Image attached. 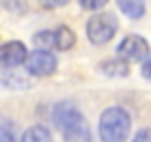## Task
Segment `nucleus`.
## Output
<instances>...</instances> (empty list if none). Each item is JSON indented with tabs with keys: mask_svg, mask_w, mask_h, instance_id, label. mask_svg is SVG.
Segmentation results:
<instances>
[{
	"mask_svg": "<svg viewBox=\"0 0 151 142\" xmlns=\"http://www.w3.org/2000/svg\"><path fill=\"white\" fill-rule=\"evenodd\" d=\"M2 5H5L9 11H14V14H22V11L27 9L24 0H2Z\"/></svg>",
	"mask_w": 151,
	"mask_h": 142,
	"instance_id": "nucleus-15",
	"label": "nucleus"
},
{
	"mask_svg": "<svg viewBox=\"0 0 151 142\" xmlns=\"http://www.w3.org/2000/svg\"><path fill=\"white\" fill-rule=\"evenodd\" d=\"M131 131V118L122 107H107L100 113L98 133L102 142H127Z\"/></svg>",
	"mask_w": 151,
	"mask_h": 142,
	"instance_id": "nucleus-1",
	"label": "nucleus"
},
{
	"mask_svg": "<svg viewBox=\"0 0 151 142\" xmlns=\"http://www.w3.org/2000/svg\"><path fill=\"white\" fill-rule=\"evenodd\" d=\"M142 73H145V78H151V56L145 60V67H142Z\"/></svg>",
	"mask_w": 151,
	"mask_h": 142,
	"instance_id": "nucleus-18",
	"label": "nucleus"
},
{
	"mask_svg": "<svg viewBox=\"0 0 151 142\" xmlns=\"http://www.w3.org/2000/svg\"><path fill=\"white\" fill-rule=\"evenodd\" d=\"M24 67L31 76H40V78H47L51 73H56L58 69V58L53 56L51 51H45V49H36L27 56L24 60Z\"/></svg>",
	"mask_w": 151,
	"mask_h": 142,
	"instance_id": "nucleus-3",
	"label": "nucleus"
},
{
	"mask_svg": "<svg viewBox=\"0 0 151 142\" xmlns=\"http://www.w3.org/2000/svg\"><path fill=\"white\" fill-rule=\"evenodd\" d=\"M78 115H82L80 109H78L73 102H69V100H62V102H58L56 107H53L51 122H53V127H56L58 131H62V129H65L67 124H71Z\"/></svg>",
	"mask_w": 151,
	"mask_h": 142,
	"instance_id": "nucleus-6",
	"label": "nucleus"
},
{
	"mask_svg": "<svg viewBox=\"0 0 151 142\" xmlns=\"http://www.w3.org/2000/svg\"><path fill=\"white\" fill-rule=\"evenodd\" d=\"M42 7H47V9H56V7H62V5H67L69 0H38Z\"/></svg>",
	"mask_w": 151,
	"mask_h": 142,
	"instance_id": "nucleus-17",
	"label": "nucleus"
},
{
	"mask_svg": "<svg viewBox=\"0 0 151 142\" xmlns=\"http://www.w3.org/2000/svg\"><path fill=\"white\" fill-rule=\"evenodd\" d=\"M131 142H151V129H140Z\"/></svg>",
	"mask_w": 151,
	"mask_h": 142,
	"instance_id": "nucleus-16",
	"label": "nucleus"
},
{
	"mask_svg": "<svg viewBox=\"0 0 151 142\" xmlns=\"http://www.w3.org/2000/svg\"><path fill=\"white\" fill-rule=\"evenodd\" d=\"M118 56L124 58L127 62H145L147 58L151 56L149 53V44L142 36H127L122 42L118 44Z\"/></svg>",
	"mask_w": 151,
	"mask_h": 142,
	"instance_id": "nucleus-4",
	"label": "nucleus"
},
{
	"mask_svg": "<svg viewBox=\"0 0 151 142\" xmlns=\"http://www.w3.org/2000/svg\"><path fill=\"white\" fill-rule=\"evenodd\" d=\"M78 2H80V7L87 9V11H98V9H102V7L107 5L109 0H78Z\"/></svg>",
	"mask_w": 151,
	"mask_h": 142,
	"instance_id": "nucleus-14",
	"label": "nucleus"
},
{
	"mask_svg": "<svg viewBox=\"0 0 151 142\" xmlns=\"http://www.w3.org/2000/svg\"><path fill=\"white\" fill-rule=\"evenodd\" d=\"M0 142H20L16 122L7 115H0Z\"/></svg>",
	"mask_w": 151,
	"mask_h": 142,
	"instance_id": "nucleus-12",
	"label": "nucleus"
},
{
	"mask_svg": "<svg viewBox=\"0 0 151 142\" xmlns=\"http://www.w3.org/2000/svg\"><path fill=\"white\" fill-rule=\"evenodd\" d=\"M118 7L124 16H129L131 20H140L145 16L147 7H145V0H118Z\"/></svg>",
	"mask_w": 151,
	"mask_h": 142,
	"instance_id": "nucleus-10",
	"label": "nucleus"
},
{
	"mask_svg": "<svg viewBox=\"0 0 151 142\" xmlns=\"http://www.w3.org/2000/svg\"><path fill=\"white\" fill-rule=\"evenodd\" d=\"M53 40H56V49L58 51H67V49H71L76 44V33L71 31L69 27H58L56 31H53Z\"/></svg>",
	"mask_w": 151,
	"mask_h": 142,
	"instance_id": "nucleus-11",
	"label": "nucleus"
},
{
	"mask_svg": "<svg viewBox=\"0 0 151 142\" xmlns=\"http://www.w3.org/2000/svg\"><path fill=\"white\" fill-rule=\"evenodd\" d=\"M20 142H53V136H51V131H49L47 127L33 124V127H29L27 131L20 136Z\"/></svg>",
	"mask_w": 151,
	"mask_h": 142,
	"instance_id": "nucleus-9",
	"label": "nucleus"
},
{
	"mask_svg": "<svg viewBox=\"0 0 151 142\" xmlns=\"http://www.w3.org/2000/svg\"><path fill=\"white\" fill-rule=\"evenodd\" d=\"M62 136H65V142H91V129L87 120L78 115L71 124L62 129Z\"/></svg>",
	"mask_w": 151,
	"mask_h": 142,
	"instance_id": "nucleus-7",
	"label": "nucleus"
},
{
	"mask_svg": "<svg viewBox=\"0 0 151 142\" xmlns=\"http://www.w3.org/2000/svg\"><path fill=\"white\" fill-rule=\"evenodd\" d=\"M118 31V20L111 14H96L87 22V38L93 44H107Z\"/></svg>",
	"mask_w": 151,
	"mask_h": 142,
	"instance_id": "nucleus-2",
	"label": "nucleus"
},
{
	"mask_svg": "<svg viewBox=\"0 0 151 142\" xmlns=\"http://www.w3.org/2000/svg\"><path fill=\"white\" fill-rule=\"evenodd\" d=\"M33 42H36V49H45V51H51V49H56L53 31H38L36 36H33Z\"/></svg>",
	"mask_w": 151,
	"mask_h": 142,
	"instance_id": "nucleus-13",
	"label": "nucleus"
},
{
	"mask_svg": "<svg viewBox=\"0 0 151 142\" xmlns=\"http://www.w3.org/2000/svg\"><path fill=\"white\" fill-rule=\"evenodd\" d=\"M29 51L20 40H9V42L0 44V67L2 69H16L27 60Z\"/></svg>",
	"mask_w": 151,
	"mask_h": 142,
	"instance_id": "nucleus-5",
	"label": "nucleus"
},
{
	"mask_svg": "<svg viewBox=\"0 0 151 142\" xmlns=\"http://www.w3.org/2000/svg\"><path fill=\"white\" fill-rule=\"evenodd\" d=\"M100 71L104 76H111V78H127L129 76V62L120 56L109 58V60L100 62Z\"/></svg>",
	"mask_w": 151,
	"mask_h": 142,
	"instance_id": "nucleus-8",
	"label": "nucleus"
}]
</instances>
